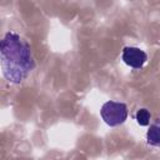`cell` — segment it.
Listing matches in <instances>:
<instances>
[{
	"label": "cell",
	"mask_w": 160,
	"mask_h": 160,
	"mask_svg": "<svg viewBox=\"0 0 160 160\" xmlns=\"http://www.w3.org/2000/svg\"><path fill=\"white\" fill-rule=\"evenodd\" d=\"M0 64L2 75L9 82H22L35 68L28 41L14 31L6 32L0 44Z\"/></svg>",
	"instance_id": "cell-1"
},
{
	"label": "cell",
	"mask_w": 160,
	"mask_h": 160,
	"mask_svg": "<svg viewBox=\"0 0 160 160\" xmlns=\"http://www.w3.org/2000/svg\"><path fill=\"white\" fill-rule=\"evenodd\" d=\"M100 115L104 122L109 126H119L125 122L129 115L126 104L120 101L109 100L102 104L100 109Z\"/></svg>",
	"instance_id": "cell-2"
},
{
	"label": "cell",
	"mask_w": 160,
	"mask_h": 160,
	"mask_svg": "<svg viewBox=\"0 0 160 160\" xmlns=\"http://www.w3.org/2000/svg\"><path fill=\"white\" fill-rule=\"evenodd\" d=\"M145 139L148 145L152 148H160V125L159 124L150 125L149 130L146 131Z\"/></svg>",
	"instance_id": "cell-4"
},
{
	"label": "cell",
	"mask_w": 160,
	"mask_h": 160,
	"mask_svg": "<svg viewBox=\"0 0 160 160\" xmlns=\"http://www.w3.org/2000/svg\"><path fill=\"white\" fill-rule=\"evenodd\" d=\"M121 60L129 68L139 70L145 65L148 60V55L144 50H141L138 46H125L121 52Z\"/></svg>",
	"instance_id": "cell-3"
},
{
	"label": "cell",
	"mask_w": 160,
	"mask_h": 160,
	"mask_svg": "<svg viewBox=\"0 0 160 160\" xmlns=\"http://www.w3.org/2000/svg\"><path fill=\"white\" fill-rule=\"evenodd\" d=\"M151 114L146 108H140L135 112V120L140 126H148L150 124Z\"/></svg>",
	"instance_id": "cell-5"
}]
</instances>
